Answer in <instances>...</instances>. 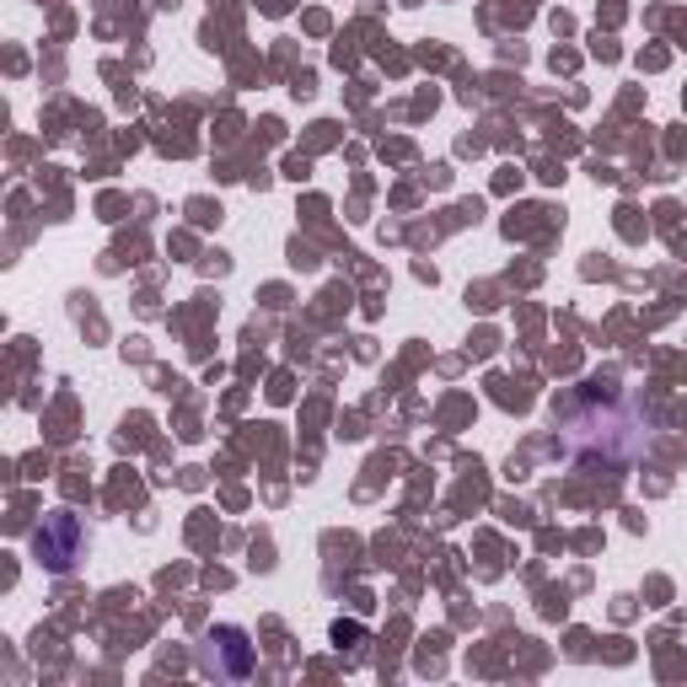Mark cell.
Segmentation results:
<instances>
[{"label": "cell", "mask_w": 687, "mask_h": 687, "mask_svg": "<svg viewBox=\"0 0 687 687\" xmlns=\"http://www.w3.org/2000/svg\"><path fill=\"white\" fill-rule=\"evenodd\" d=\"M553 441L570 462L628 467L649 452L655 420L640 414V398H617L612 387L585 382L564 409H553Z\"/></svg>", "instance_id": "obj_1"}, {"label": "cell", "mask_w": 687, "mask_h": 687, "mask_svg": "<svg viewBox=\"0 0 687 687\" xmlns=\"http://www.w3.org/2000/svg\"><path fill=\"white\" fill-rule=\"evenodd\" d=\"M86 527H81V516L71 510H49L39 527H33V559H39L49 574H71L86 559Z\"/></svg>", "instance_id": "obj_2"}, {"label": "cell", "mask_w": 687, "mask_h": 687, "mask_svg": "<svg viewBox=\"0 0 687 687\" xmlns=\"http://www.w3.org/2000/svg\"><path fill=\"white\" fill-rule=\"evenodd\" d=\"M199 666L204 672H215V677H247L253 672V645H247V634L242 628H210L204 634V645H199Z\"/></svg>", "instance_id": "obj_3"}]
</instances>
